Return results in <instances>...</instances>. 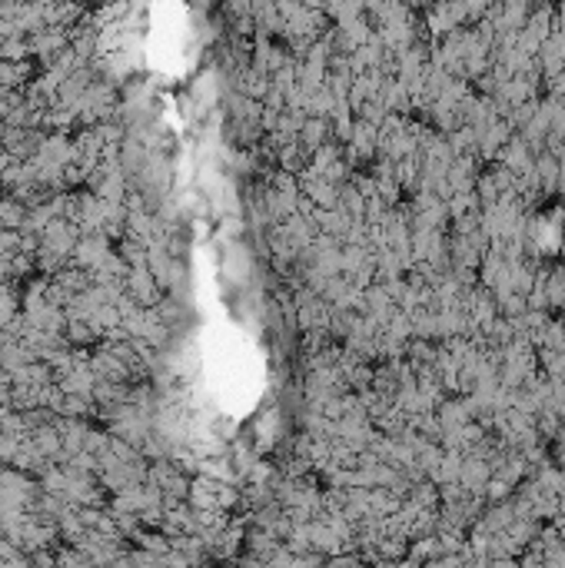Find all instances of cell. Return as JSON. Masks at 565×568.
Segmentation results:
<instances>
[{"instance_id": "6da1fadb", "label": "cell", "mask_w": 565, "mask_h": 568, "mask_svg": "<svg viewBox=\"0 0 565 568\" xmlns=\"http://www.w3.org/2000/svg\"><path fill=\"white\" fill-rule=\"evenodd\" d=\"M559 240H562V230H559V223H539V230H535V243H539V250H549V253H552L555 246H559Z\"/></svg>"}]
</instances>
